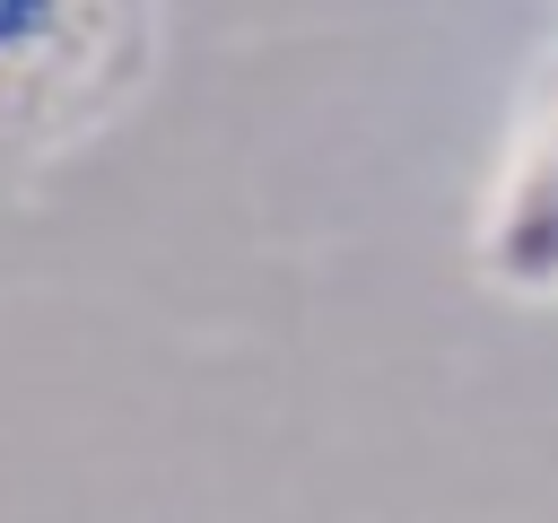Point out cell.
Instances as JSON below:
<instances>
[{"label": "cell", "instance_id": "6da1fadb", "mask_svg": "<svg viewBox=\"0 0 558 523\" xmlns=\"http://www.w3.org/2000/svg\"><path fill=\"white\" fill-rule=\"evenodd\" d=\"M148 70V0H0V148L87 139Z\"/></svg>", "mask_w": 558, "mask_h": 523}, {"label": "cell", "instance_id": "7a4b0ae2", "mask_svg": "<svg viewBox=\"0 0 558 523\" xmlns=\"http://www.w3.org/2000/svg\"><path fill=\"white\" fill-rule=\"evenodd\" d=\"M480 270L514 296H558V70L541 87V113H532L497 200H488Z\"/></svg>", "mask_w": 558, "mask_h": 523}]
</instances>
